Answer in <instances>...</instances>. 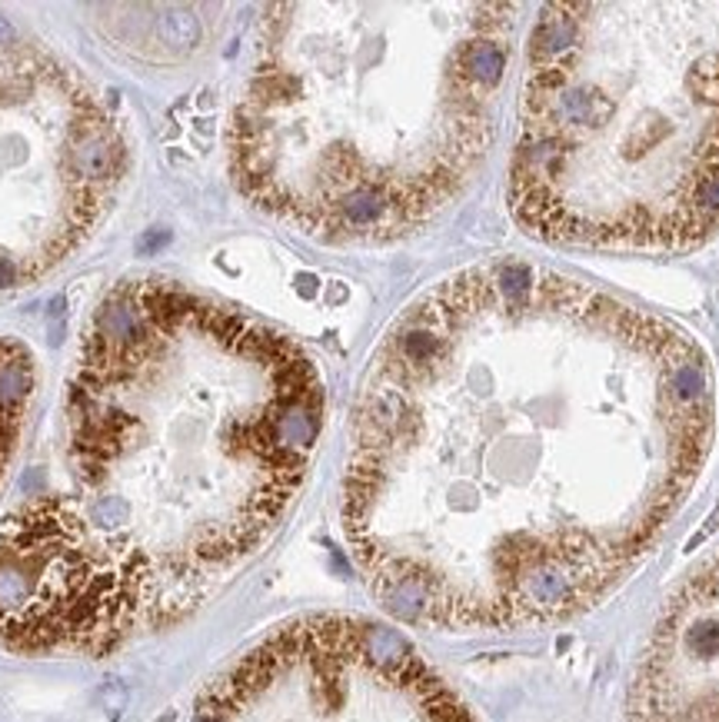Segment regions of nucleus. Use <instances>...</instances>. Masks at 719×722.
Masks as SVG:
<instances>
[{
	"mask_svg": "<svg viewBox=\"0 0 719 722\" xmlns=\"http://www.w3.org/2000/svg\"><path fill=\"white\" fill-rule=\"evenodd\" d=\"M513 4H273L227 154L247 203L317 243L423 230L500 127Z\"/></svg>",
	"mask_w": 719,
	"mask_h": 722,
	"instance_id": "7ed1b4c3",
	"label": "nucleus"
},
{
	"mask_svg": "<svg viewBox=\"0 0 719 722\" xmlns=\"http://www.w3.org/2000/svg\"><path fill=\"white\" fill-rule=\"evenodd\" d=\"M127 170L130 144L97 87L0 14V293L74 257Z\"/></svg>",
	"mask_w": 719,
	"mask_h": 722,
	"instance_id": "39448f33",
	"label": "nucleus"
},
{
	"mask_svg": "<svg viewBox=\"0 0 719 722\" xmlns=\"http://www.w3.org/2000/svg\"><path fill=\"white\" fill-rule=\"evenodd\" d=\"M710 440V366L680 327L493 257L423 290L373 350L343 536L410 626H550L650 556Z\"/></svg>",
	"mask_w": 719,
	"mask_h": 722,
	"instance_id": "f257e3e1",
	"label": "nucleus"
},
{
	"mask_svg": "<svg viewBox=\"0 0 719 722\" xmlns=\"http://www.w3.org/2000/svg\"><path fill=\"white\" fill-rule=\"evenodd\" d=\"M323 413L297 340L174 280H120L80 333L64 483L0 523V643L107 656L197 613L293 506Z\"/></svg>",
	"mask_w": 719,
	"mask_h": 722,
	"instance_id": "f03ea898",
	"label": "nucleus"
},
{
	"mask_svg": "<svg viewBox=\"0 0 719 722\" xmlns=\"http://www.w3.org/2000/svg\"><path fill=\"white\" fill-rule=\"evenodd\" d=\"M190 722H480L390 626L303 616L267 633L200 689Z\"/></svg>",
	"mask_w": 719,
	"mask_h": 722,
	"instance_id": "423d86ee",
	"label": "nucleus"
},
{
	"mask_svg": "<svg viewBox=\"0 0 719 722\" xmlns=\"http://www.w3.org/2000/svg\"><path fill=\"white\" fill-rule=\"evenodd\" d=\"M506 200L556 247L690 250L719 230V7L546 4Z\"/></svg>",
	"mask_w": 719,
	"mask_h": 722,
	"instance_id": "20e7f679",
	"label": "nucleus"
}]
</instances>
